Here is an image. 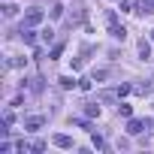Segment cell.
<instances>
[{
    "label": "cell",
    "instance_id": "4",
    "mask_svg": "<svg viewBox=\"0 0 154 154\" xmlns=\"http://www.w3.org/2000/svg\"><path fill=\"white\" fill-rule=\"evenodd\" d=\"M139 3H142V0H118L121 12H139Z\"/></svg>",
    "mask_w": 154,
    "mask_h": 154
},
{
    "label": "cell",
    "instance_id": "16",
    "mask_svg": "<svg viewBox=\"0 0 154 154\" xmlns=\"http://www.w3.org/2000/svg\"><path fill=\"white\" fill-rule=\"evenodd\" d=\"M130 91H133V88H130V85H121V88H118V91H115V94H118V97H127V94H130Z\"/></svg>",
    "mask_w": 154,
    "mask_h": 154
},
{
    "label": "cell",
    "instance_id": "12",
    "mask_svg": "<svg viewBox=\"0 0 154 154\" xmlns=\"http://www.w3.org/2000/svg\"><path fill=\"white\" fill-rule=\"evenodd\" d=\"M15 12H18V9H15V6H12V3H9V0H6V3H3V15H6V18H12V15H15Z\"/></svg>",
    "mask_w": 154,
    "mask_h": 154
},
{
    "label": "cell",
    "instance_id": "6",
    "mask_svg": "<svg viewBox=\"0 0 154 154\" xmlns=\"http://www.w3.org/2000/svg\"><path fill=\"white\" fill-rule=\"evenodd\" d=\"M139 57H142V60H145V57H151V42H148L145 36L139 39Z\"/></svg>",
    "mask_w": 154,
    "mask_h": 154
},
{
    "label": "cell",
    "instance_id": "18",
    "mask_svg": "<svg viewBox=\"0 0 154 154\" xmlns=\"http://www.w3.org/2000/svg\"><path fill=\"white\" fill-rule=\"evenodd\" d=\"M148 127H151V133H154V121H151V124H148Z\"/></svg>",
    "mask_w": 154,
    "mask_h": 154
},
{
    "label": "cell",
    "instance_id": "8",
    "mask_svg": "<svg viewBox=\"0 0 154 154\" xmlns=\"http://www.w3.org/2000/svg\"><path fill=\"white\" fill-rule=\"evenodd\" d=\"M21 39H24L27 45H33V42H36V33H33L30 27H21Z\"/></svg>",
    "mask_w": 154,
    "mask_h": 154
},
{
    "label": "cell",
    "instance_id": "19",
    "mask_svg": "<svg viewBox=\"0 0 154 154\" xmlns=\"http://www.w3.org/2000/svg\"><path fill=\"white\" fill-rule=\"evenodd\" d=\"M151 42H154V30H151Z\"/></svg>",
    "mask_w": 154,
    "mask_h": 154
},
{
    "label": "cell",
    "instance_id": "11",
    "mask_svg": "<svg viewBox=\"0 0 154 154\" xmlns=\"http://www.w3.org/2000/svg\"><path fill=\"white\" fill-rule=\"evenodd\" d=\"M85 115H88V118H100V106L88 103V106H85Z\"/></svg>",
    "mask_w": 154,
    "mask_h": 154
},
{
    "label": "cell",
    "instance_id": "10",
    "mask_svg": "<svg viewBox=\"0 0 154 154\" xmlns=\"http://www.w3.org/2000/svg\"><path fill=\"white\" fill-rule=\"evenodd\" d=\"M139 12H145V15H154V0H142V3H139Z\"/></svg>",
    "mask_w": 154,
    "mask_h": 154
},
{
    "label": "cell",
    "instance_id": "13",
    "mask_svg": "<svg viewBox=\"0 0 154 154\" xmlns=\"http://www.w3.org/2000/svg\"><path fill=\"white\" fill-rule=\"evenodd\" d=\"M91 145H94V148H97V151H100V148H106V142H103V139H100V136H97V133H94V136H91Z\"/></svg>",
    "mask_w": 154,
    "mask_h": 154
},
{
    "label": "cell",
    "instance_id": "17",
    "mask_svg": "<svg viewBox=\"0 0 154 154\" xmlns=\"http://www.w3.org/2000/svg\"><path fill=\"white\" fill-rule=\"evenodd\" d=\"M60 51H63V45H54V48H51V54H48V57H51V60H54V57H60Z\"/></svg>",
    "mask_w": 154,
    "mask_h": 154
},
{
    "label": "cell",
    "instance_id": "3",
    "mask_svg": "<svg viewBox=\"0 0 154 154\" xmlns=\"http://www.w3.org/2000/svg\"><path fill=\"white\" fill-rule=\"evenodd\" d=\"M145 127H148V121H142V118H130V121H127V133H130V136H139Z\"/></svg>",
    "mask_w": 154,
    "mask_h": 154
},
{
    "label": "cell",
    "instance_id": "1",
    "mask_svg": "<svg viewBox=\"0 0 154 154\" xmlns=\"http://www.w3.org/2000/svg\"><path fill=\"white\" fill-rule=\"evenodd\" d=\"M106 24H109V33H112L115 39H121V42H124L127 30H124V24H118V15H115V12H106Z\"/></svg>",
    "mask_w": 154,
    "mask_h": 154
},
{
    "label": "cell",
    "instance_id": "2",
    "mask_svg": "<svg viewBox=\"0 0 154 154\" xmlns=\"http://www.w3.org/2000/svg\"><path fill=\"white\" fill-rule=\"evenodd\" d=\"M42 18H45L42 9H27V12H24V27H36Z\"/></svg>",
    "mask_w": 154,
    "mask_h": 154
},
{
    "label": "cell",
    "instance_id": "9",
    "mask_svg": "<svg viewBox=\"0 0 154 154\" xmlns=\"http://www.w3.org/2000/svg\"><path fill=\"white\" fill-rule=\"evenodd\" d=\"M39 127H42V118H39V115H36V118H27V121H24V130H39Z\"/></svg>",
    "mask_w": 154,
    "mask_h": 154
},
{
    "label": "cell",
    "instance_id": "14",
    "mask_svg": "<svg viewBox=\"0 0 154 154\" xmlns=\"http://www.w3.org/2000/svg\"><path fill=\"white\" fill-rule=\"evenodd\" d=\"M60 15H63V6L54 3V6H51V18H60Z\"/></svg>",
    "mask_w": 154,
    "mask_h": 154
},
{
    "label": "cell",
    "instance_id": "5",
    "mask_svg": "<svg viewBox=\"0 0 154 154\" xmlns=\"http://www.w3.org/2000/svg\"><path fill=\"white\" fill-rule=\"evenodd\" d=\"M51 142H54V145H57V148H72V139H69V136H66V133H57V136H54V139H51Z\"/></svg>",
    "mask_w": 154,
    "mask_h": 154
},
{
    "label": "cell",
    "instance_id": "7",
    "mask_svg": "<svg viewBox=\"0 0 154 154\" xmlns=\"http://www.w3.org/2000/svg\"><path fill=\"white\" fill-rule=\"evenodd\" d=\"M57 82H60V88H63V91H69V88H75V85H79V82L72 79V75H60Z\"/></svg>",
    "mask_w": 154,
    "mask_h": 154
},
{
    "label": "cell",
    "instance_id": "15",
    "mask_svg": "<svg viewBox=\"0 0 154 154\" xmlns=\"http://www.w3.org/2000/svg\"><path fill=\"white\" fill-rule=\"evenodd\" d=\"M118 112H121V115H124V118H130V115H133V109H130V106H127V103H121V106H118Z\"/></svg>",
    "mask_w": 154,
    "mask_h": 154
}]
</instances>
